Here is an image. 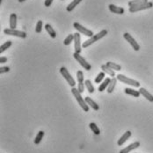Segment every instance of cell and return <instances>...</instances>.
Segmentation results:
<instances>
[{
	"label": "cell",
	"instance_id": "1",
	"mask_svg": "<svg viewBox=\"0 0 153 153\" xmlns=\"http://www.w3.org/2000/svg\"><path fill=\"white\" fill-rule=\"evenodd\" d=\"M71 92L73 94V96L75 97V99L76 100L78 105L81 107V108L85 111V112H89V107H88V104L85 102V99L81 96V93L78 91V89H76L75 87H72L71 88Z\"/></svg>",
	"mask_w": 153,
	"mask_h": 153
},
{
	"label": "cell",
	"instance_id": "2",
	"mask_svg": "<svg viewBox=\"0 0 153 153\" xmlns=\"http://www.w3.org/2000/svg\"><path fill=\"white\" fill-rule=\"evenodd\" d=\"M107 34V30H106V29H103V30H101L100 32H99L98 33L94 34V35H93L92 37H91L89 40L85 41V42L83 43L82 47H83V48H87V47L91 46L92 44H93L94 42H96L97 41H99V40H100L101 38L105 37Z\"/></svg>",
	"mask_w": 153,
	"mask_h": 153
},
{
	"label": "cell",
	"instance_id": "3",
	"mask_svg": "<svg viewBox=\"0 0 153 153\" xmlns=\"http://www.w3.org/2000/svg\"><path fill=\"white\" fill-rule=\"evenodd\" d=\"M116 78L119 81H121L122 83H123V84L129 85H131L133 87H139L140 86V83L138 81L135 80V79H132V78H129V77L124 76L123 74H118L116 76Z\"/></svg>",
	"mask_w": 153,
	"mask_h": 153
},
{
	"label": "cell",
	"instance_id": "4",
	"mask_svg": "<svg viewBox=\"0 0 153 153\" xmlns=\"http://www.w3.org/2000/svg\"><path fill=\"white\" fill-rule=\"evenodd\" d=\"M60 73H61L62 76L64 77V79L68 82V84L71 86V88L72 87H75L76 82H75L74 78L71 76V75L70 74V72L68 71V70L65 67H61L60 68Z\"/></svg>",
	"mask_w": 153,
	"mask_h": 153
},
{
	"label": "cell",
	"instance_id": "5",
	"mask_svg": "<svg viewBox=\"0 0 153 153\" xmlns=\"http://www.w3.org/2000/svg\"><path fill=\"white\" fill-rule=\"evenodd\" d=\"M73 57H74L76 61L78 62V63H79L84 69H85L86 71H91V70H92V65H91L89 62H87V61H86L83 56H81L79 53L74 52V53H73Z\"/></svg>",
	"mask_w": 153,
	"mask_h": 153
},
{
	"label": "cell",
	"instance_id": "6",
	"mask_svg": "<svg viewBox=\"0 0 153 153\" xmlns=\"http://www.w3.org/2000/svg\"><path fill=\"white\" fill-rule=\"evenodd\" d=\"M73 27L77 30L78 33H82V34H84V35H85V36H88V37H92L93 35H94V33H93V32L91 30H89V29H87L86 27H83L81 24H79L78 22H75L74 24H73Z\"/></svg>",
	"mask_w": 153,
	"mask_h": 153
},
{
	"label": "cell",
	"instance_id": "7",
	"mask_svg": "<svg viewBox=\"0 0 153 153\" xmlns=\"http://www.w3.org/2000/svg\"><path fill=\"white\" fill-rule=\"evenodd\" d=\"M4 33L6 35H12V36H16V37H19V38H26L27 37V33L25 32L16 30V29H12V28H5L4 30Z\"/></svg>",
	"mask_w": 153,
	"mask_h": 153
},
{
	"label": "cell",
	"instance_id": "8",
	"mask_svg": "<svg viewBox=\"0 0 153 153\" xmlns=\"http://www.w3.org/2000/svg\"><path fill=\"white\" fill-rule=\"evenodd\" d=\"M123 37H124V39L131 45V47L134 48V50L138 51V50L140 49V46H139V44L137 43V42L131 36V34H129L128 33H125L123 34Z\"/></svg>",
	"mask_w": 153,
	"mask_h": 153
},
{
	"label": "cell",
	"instance_id": "9",
	"mask_svg": "<svg viewBox=\"0 0 153 153\" xmlns=\"http://www.w3.org/2000/svg\"><path fill=\"white\" fill-rule=\"evenodd\" d=\"M153 3L152 2H148L146 4H143L137 6H134V7H129V13H137L139 11H143V10H146V9H150L152 8Z\"/></svg>",
	"mask_w": 153,
	"mask_h": 153
},
{
	"label": "cell",
	"instance_id": "10",
	"mask_svg": "<svg viewBox=\"0 0 153 153\" xmlns=\"http://www.w3.org/2000/svg\"><path fill=\"white\" fill-rule=\"evenodd\" d=\"M76 77H77V82H78V91L80 93H83L85 92V82H84V73L82 71H77L76 72Z\"/></svg>",
	"mask_w": 153,
	"mask_h": 153
},
{
	"label": "cell",
	"instance_id": "11",
	"mask_svg": "<svg viewBox=\"0 0 153 153\" xmlns=\"http://www.w3.org/2000/svg\"><path fill=\"white\" fill-rule=\"evenodd\" d=\"M81 36L79 33H74V48L76 53H81L82 48H81Z\"/></svg>",
	"mask_w": 153,
	"mask_h": 153
},
{
	"label": "cell",
	"instance_id": "12",
	"mask_svg": "<svg viewBox=\"0 0 153 153\" xmlns=\"http://www.w3.org/2000/svg\"><path fill=\"white\" fill-rule=\"evenodd\" d=\"M139 146H140V143H139V142H137H137H134L133 143L129 144L128 146H127V147H125L124 149L121 150L119 153H129L131 151H133V150L138 148Z\"/></svg>",
	"mask_w": 153,
	"mask_h": 153
},
{
	"label": "cell",
	"instance_id": "13",
	"mask_svg": "<svg viewBox=\"0 0 153 153\" xmlns=\"http://www.w3.org/2000/svg\"><path fill=\"white\" fill-rule=\"evenodd\" d=\"M108 8H109V11H110L111 13H115V14H120V15H122V14L124 13V12H125V10L123 9V7L116 6V5H114V4H109V5H108Z\"/></svg>",
	"mask_w": 153,
	"mask_h": 153
},
{
	"label": "cell",
	"instance_id": "14",
	"mask_svg": "<svg viewBox=\"0 0 153 153\" xmlns=\"http://www.w3.org/2000/svg\"><path fill=\"white\" fill-rule=\"evenodd\" d=\"M131 135H132L131 131H129V130L126 131V132H125V133L123 135V137L118 140L117 144H118L119 146H123V144H124V143H125V142H126L128 138L131 137Z\"/></svg>",
	"mask_w": 153,
	"mask_h": 153
},
{
	"label": "cell",
	"instance_id": "15",
	"mask_svg": "<svg viewBox=\"0 0 153 153\" xmlns=\"http://www.w3.org/2000/svg\"><path fill=\"white\" fill-rule=\"evenodd\" d=\"M139 92L141 93V95H143L146 100H148L151 101V102H153V95L151 92H149L146 89H144V88H143V87H141V88L139 89Z\"/></svg>",
	"mask_w": 153,
	"mask_h": 153
},
{
	"label": "cell",
	"instance_id": "16",
	"mask_svg": "<svg viewBox=\"0 0 153 153\" xmlns=\"http://www.w3.org/2000/svg\"><path fill=\"white\" fill-rule=\"evenodd\" d=\"M85 102L90 106V107H92L93 110H95V111H98L99 109H100V107H99V105L94 101V100H92V99L90 98V97H85Z\"/></svg>",
	"mask_w": 153,
	"mask_h": 153
},
{
	"label": "cell",
	"instance_id": "17",
	"mask_svg": "<svg viewBox=\"0 0 153 153\" xmlns=\"http://www.w3.org/2000/svg\"><path fill=\"white\" fill-rule=\"evenodd\" d=\"M110 82H111V78H109V77H107L100 85V86H99V88H98V91L100 92H102L104 90H106L107 87H108V85H109V84H110Z\"/></svg>",
	"mask_w": 153,
	"mask_h": 153
},
{
	"label": "cell",
	"instance_id": "18",
	"mask_svg": "<svg viewBox=\"0 0 153 153\" xmlns=\"http://www.w3.org/2000/svg\"><path fill=\"white\" fill-rule=\"evenodd\" d=\"M117 78L115 77V76H114V77H112L111 78V82H110V84H109V85H108V87H107V92L108 93H112V92H114V88H115V85H116V83H117Z\"/></svg>",
	"mask_w": 153,
	"mask_h": 153
},
{
	"label": "cell",
	"instance_id": "19",
	"mask_svg": "<svg viewBox=\"0 0 153 153\" xmlns=\"http://www.w3.org/2000/svg\"><path fill=\"white\" fill-rule=\"evenodd\" d=\"M101 70H102L106 74H108V76H113V77L115 76V72H114V70H112L111 68H109L107 64H102V65H101Z\"/></svg>",
	"mask_w": 153,
	"mask_h": 153
},
{
	"label": "cell",
	"instance_id": "20",
	"mask_svg": "<svg viewBox=\"0 0 153 153\" xmlns=\"http://www.w3.org/2000/svg\"><path fill=\"white\" fill-rule=\"evenodd\" d=\"M124 92H125V93H127V94H128V95H131V96H133V97H136V98H138V97L141 95V93H140L139 91H137V90L132 89V88H128V87L125 88V89H124Z\"/></svg>",
	"mask_w": 153,
	"mask_h": 153
},
{
	"label": "cell",
	"instance_id": "21",
	"mask_svg": "<svg viewBox=\"0 0 153 153\" xmlns=\"http://www.w3.org/2000/svg\"><path fill=\"white\" fill-rule=\"evenodd\" d=\"M9 24H10V28L15 29L16 27H17V15H16L15 13H12L10 15Z\"/></svg>",
	"mask_w": 153,
	"mask_h": 153
},
{
	"label": "cell",
	"instance_id": "22",
	"mask_svg": "<svg viewBox=\"0 0 153 153\" xmlns=\"http://www.w3.org/2000/svg\"><path fill=\"white\" fill-rule=\"evenodd\" d=\"M45 29L48 32V33L49 34V36L51 37V38H56V31L54 30V28L51 27V25H49V24H46L45 25Z\"/></svg>",
	"mask_w": 153,
	"mask_h": 153
},
{
	"label": "cell",
	"instance_id": "23",
	"mask_svg": "<svg viewBox=\"0 0 153 153\" xmlns=\"http://www.w3.org/2000/svg\"><path fill=\"white\" fill-rule=\"evenodd\" d=\"M81 2H82V0H73L71 4H68V6L66 7V11H67V12H71V11H73V9L76 7V5H78Z\"/></svg>",
	"mask_w": 153,
	"mask_h": 153
},
{
	"label": "cell",
	"instance_id": "24",
	"mask_svg": "<svg viewBox=\"0 0 153 153\" xmlns=\"http://www.w3.org/2000/svg\"><path fill=\"white\" fill-rule=\"evenodd\" d=\"M146 3H148V0H132V1H129L128 4L129 7H134V6H137L143 4H146Z\"/></svg>",
	"mask_w": 153,
	"mask_h": 153
},
{
	"label": "cell",
	"instance_id": "25",
	"mask_svg": "<svg viewBox=\"0 0 153 153\" xmlns=\"http://www.w3.org/2000/svg\"><path fill=\"white\" fill-rule=\"evenodd\" d=\"M85 87H86V89H87V91H88L89 93H93L94 92L95 88H94L93 85L92 84L91 80H89V79L85 80Z\"/></svg>",
	"mask_w": 153,
	"mask_h": 153
},
{
	"label": "cell",
	"instance_id": "26",
	"mask_svg": "<svg viewBox=\"0 0 153 153\" xmlns=\"http://www.w3.org/2000/svg\"><path fill=\"white\" fill-rule=\"evenodd\" d=\"M106 64H107L109 68H111V69H112V70H114V71L115 70V71H121V70H122V66H121L120 64H117V63H115V62H107Z\"/></svg>",
	"mask_w": 153,
	"mask_h": 153
},
{
	"label": "cell",
	"instance_id": "27",
	"mask_svg": "<svg viewBox=\"0 0 153 153\" xmlns=\"http://www.w3.org/2000/svg\"><path fill=\"white\" fill-rule=\"evenodd\" d=\"M89 127H90V128L92 129V132L94 133V135L99 136V135L100 134V129L98 128V126H97L94 123H90V124H89Z\"/></svg>",
	"mask_w": 153,
	"mask_h": 153
},
{
	"label": "cell",
	"instance_id": "28",
	"mask_svg": "<svg viewBox=\"0 0 153 153\" xmlns=\"http://www.w3.org/2000/svg\"><path fill=\"white\" fill-rule=\"evenodd\" d=\"M44 132L42 131V130H41V131H39L38 132V134H37V136H36V137L34 139V143L35 144H39L41 142H42V138L44 137Z\"/></svg>",
	"mask_w": 153,
	"mask_h": 153
},
{
	"label": "cell",
	"instance_id": "29",
	"mask_svg": "<svg viewBox=\"0 0 153 153\" xmlns=\"http://www.w3.org/2000/svg\"><path fill=\"white\" fill-rule=\"evenodd\" d=\"M12 44H13V42L11 41H8V42H4L2 46L0 47V54H2L4 51H5L6 49H8L10 47L12 46Z\"/></svg>",
	"mask_w": 153,
	"mask_h": 153
},
{
	"label": "cell",
	"instance_id": "30",
	"mask_svg": "<svg viewBox=\"0 0 153 153\" xmlns=\"http://www.w3.org/2000/svg\"><path fill=\"white\" fill-rule=\"evenodd\" d=\"M73 41H74V34H69V35L65 38V40L63 41V44H64L65 46H68V45H70Z\"/></svg>",
	"mask_w": 153,
	"mask_h": 153
},
{
	"label": "cell",
	"instance_id": "31",
	"mask_svg": "<svg viewBox=\"0 0 153 153\" xmlns=\"http://www.w3.org/2000/svg\"><path fill=\"white\" fill-rule=\"evenodd\" d=\"M105 76H106V73L104 71H101L98 74V76L95 77V83L97 84H100L101 83V81L105 78Z\"/></svg>",
	"mask_w": 153,
	"mask_h": 153
},
{
	"label": "cell",
	"instance_id": "32",
	"mask_svg": "<svg viewBox=\"0 0 153 153\" xmlns=\"http://www.w3.org/2000/svg\"><path fill=\"white\" fill-rule=\"evenodd\" d=\"M42 25H43V22L42 20H38L37 24H36V27H35V32L37 33H40L42 30Z\"/></svg>",
	"mask_w": 153,
	"mask_h": 153
},
{
	"label": "cell",
	"instance_id": "33",
	"mask_svg": "<svg viewBox=\"0 0 153 153\" xmlns=\"http://www.w3.org/2000/svg\"><path fill=\"white\" fill-rule=\"evenodd\" d=\"M10 67L8 66H4V67H0V73L3 74V73H6V72H9L10 71Z\"/></svg>",
	"mask_w": 153,
	"mask_h": 153
},
{
	"label": "cell",
	"instance_id": "34",
	"mask_svg": "<svg viewBox=\"0 0 153 153\" xmlns=\"http://www.w3.org/2000/svg\"><path fill=\"white\" fill-rule=\"evenodd\" d=\"M53 1H54V0H45V2H44V5H45L46 7H49V6L52 4Z\"/></svg>",
	"mask_w": 153,
	"mask_h": 153
},
{
	"label": "cell",
	"instance_id": "35",
	"mask_svg": "<svg viewBox=\"0 0 153 153\" xmlns=\"http://www.w3.org/2000/svg\"><path fill=\"white\" fill-rule=\"evenodd\" d=\"M7 57H4V56H1L0 57V63H5L7 62Z\"/></svg>",
	"mask_w": 153,
	"mask_h": 153
},
{
	"label": "cell",
	"instance_id": "36",
	"mask_svg": "<svg viewBox=\"0 0 153 153\" xmlns=\"http://www.w3.org/2000/svg\"><path fill=\"white\" fill-rule=\"evenodd\" d=\"M18 1H19V3H23V2H24V1H26V0H18Z\"/></svg>",
	"mask_w": 153,
	"mask_h": 153
}]
</instances>
